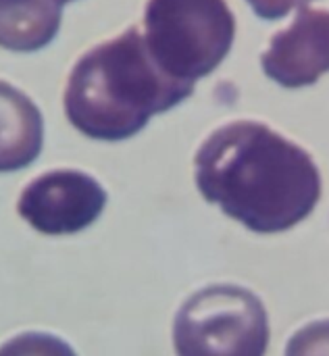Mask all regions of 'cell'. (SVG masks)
Returning a JSON list of instances; mask_svg holds the SVG:
<instances>
[{
    "label": "cell",
    "instance_id": "6",
    "mask_svg": "<svg viewBox=\"0 0 329 356\" xmlns=\"http://www.w3.org/2000/svg\"><path fill=\"white\" fill-rule=\"evenodd\" d=\"M261 65L284 88L313 86L329 71V10L303 8L288 29L271 38Z\"/></svg>",
    "mask_w": 329,
    "mask_h": 356
},
{
    "label": "cell",
    "instance_id": "5",
    "mask_svg": "<svg viewBox=\"0 0 329 356\" xmlns=\"http://www.w3.org/2000/svg\"><path fill=\"white\" fill-rule=\"evenodd\" d=\"M106 207L104 188L88 173L58 169L33 179L21 194L17 211L48 236L77 234L90 227Z\"/></svg>",
    "mask_w": 329,
    "mask_h": 356
},
{
    "label": "cell",
    "instance_id": "2",
    "mask_svg": "<svg viewBox=\"0 0 329 356\" xmlns=\"http://www.w3.org/2000/svg\"><path fill=\"white\" fill-rule=\"evenodd\" d=\"M194 83L169 77L150 56L138 27L90 48L73 67L65 90L69 123L92 140L119 142L150 117L184 102Z\"/></svg>",
    "mask_w": 329,
    "mask_h": 356
},
{
    "label": "cell",
    "instance_id": "7",
    "mask_svg": "<svg viewBox=\"0 0 329 356\" xmlns=\"http://www.w3.org/2000/svg\"><path fill=\"white\" fill-rule=\"evenodd\" d=\"M44 144L40 108L15 86L0 79V173L31 165Z\"/></svg>",
    "mask_w": 329,
    "mask_h": 356
},
{
    "label": "cell",
    "instance_id": "11",
    "mask_svg": "<svg viewBox=\"0 0 329 356\" xmlns=\"http://www.w3.org/2000/svg\"><path fill=\"white\" fill-rule=\"evenodd\" d=\"M261 19H282L294 8H305L313 0H246Z\"/></svg>",
    "mask_w": 329,
    "mask_h": 356
},
{
    "label": "cell",
    "instance_id": "10",
    "mask_svg": "<svg viewBox=\"0 0 329 356\" xmlns=\"http://www.w3.org/2000/svg\"><path fill=\"white\" fill-rule=\"evenodd\" d=\"M286 356H329V321H315L294 334Z\"/></svg>",
    "mask_w": 329,
    "mask_h": 356
},
{
    "label": "cell",
    "instance_id": "9",
    "mask_svg": "<svg viewBox=\"0 0 329 356\" xmlns=\"http://www.w3.org/2000/svg\"><path fill=\"white\" fill-rule=\"evenodd\" d=\"M0 356H77L73 348L50 334L27 332L0 346Z\"/></svg>",
    "mask_w": 329,
    "mask_h": 356
},
{
    "label": "cell",
    "instance_id": "8",
    "mask_svg": "<svg viewBox=\"0 0 329 356\" xmlns=\"http://www.w3.org/2000/svg\"><path fill=\"white\" fill-rule=\"evenodd\" d=\"M58 27L56 0H0V48L35 52L54 40Z\"/></svg>",
    "mask_w": 329,
    "mask_h": 356
},
{
    "label": "cell",
    "instance_id": "3",
    "mask_svg": "<svg viewBox=\"0 0 329 356\" xmlns=\"http://www.w3.org/2000/svg\"><path fill=\"white\" fill-rule=\"evenodd\" d=\"M144 42L173 79L194 83L230 54L236 19L225 0H148Z\"/></svg>",
    "mask_w": 329,
    "mask_h": 356
},
{
    "label": "cell",
    "instance_id": "1",
    "mask_svg": "<svg viewBox=\"0 0 329 356\" xmlns=\"http://www.w3.org/2000/svg\"><path fill=\"white\" fill-rule=\"evenodd\" d=\"M194 167L200 194L257 234L298 225L321 198V175L309 152L257 121L213 131Z\"/></svg>",
    "mask_w": 329,
    "mask_h": 356
},
{
    "label": "cell",
    "instance_id": "4",
    "mask_svg": "<svg viewBox=\"0 0 329 356\" xmlns=\"http://www.w3.org/2000/svg\"><path fill=\"white\" fill-rule=\"evenodd\" d=\"M173 342L177 356H265L267 311L240 286H209L179 309Z\"/></svg>",
    "mask_w": 329,
    "mask_h": 356
},
{
    "label": "cell",
    "instance_id": "12",
    "mask_svg": "<svg viewBox=\"0 0 329 356\" xmlns=\"http://www.w3.org/2000/svg\"><path fill=\"white\" fill-rule=\"evenodd\" d=\"M56 2H58V4H61V6H63V4H65V2H73V0H56Z\"/></svg>",
    "mask_w": 329,
    "mask_h": 356
}]
</instances>
